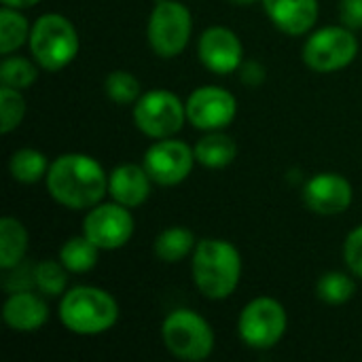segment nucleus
<instances>
[{
  "label": "nucleus",
  "mask_w": 362,
  "mask_h": 362,
  "mask_svg": "<svg viewBox=\"0 0 362 362\" xmlns=\"http://www.w3.org/2000/svg\"><path fill=\"white\" fill-rule=\"evenodd\" d=\"M47 191L64 208L89 210L108 193V174L102 163L83 153H66L51 161Z\"/></svg>",
  "instance_id": "1"
},
{
  "label": "nucleus",
  "mask_w": 362,
  "mask_h": 362,
  "mask_svg": "<svg viewBox=\"0 0 362 362\" xmlns=\"http://www.w3.org/2000/svg\"><path fill=\"white\" fill-rule=\"evenodd\" d=\"M193 282L197 291L212 301L231 297L242 278L240 250L221 238H206L197 242L191 261Z\"/></svg>",
  "instance_id": "2"
},
{
  "label": "nucleus",
  "mask_w": 362,
  "mask_h": 362,
  "mask_svg": "<svg viewBox=\"0 0 362 362\" xmlns=\"http://www.w3.org/2000/svg\"><path fill=\"white\" fill-rule=\"evenodd\" d=\"M59 322L74 335L93 337L119 322V303L98 286H74L62 295Z\"/></svg>",
  "instance_id": "3"
},
{
  "label": "nucleus",
  "mask_w": 362,
  "mask_h": 362,
  "mask_svg": "<svg viewBox=\"0 0 362 362\" xmlns=\"http://www.w3.org/2000/svg\"><path fill=\"white\" fill-rule=\"evenodd\" d=\"M30 53L34 62L49 72L64 70L78 53V34L72 21L59 13L40 15L30 30Z\"/></svg>",
  "instance_id": "4"
},
{
  "label": "nucleus",
  "mask_w": 362,
  "mask_h": 362,
  "mask_svg": "<svg viewBox=\"0 0 362 362\" xmlns=\"http://www.w3.org/2000/svg\"><path fill=\"white\" fill-rule=\"evenodd\" d=\"M165 350L178 361H206L214 350V331L210 322L193 310H174L161 325Z\"/></svg>",
  "instance_id": "5"
},
{
  "label": "nucleus",
  "mask_w": 362,
  "mask_h": 362,
  "mask_svg": "<svg viewBox=\"0 0 362 362\" xmlns=\"http://www.w3.org/2000/svg\"><path fill=\"white\" fill-rule=\"evenodd\" d=\"M193 32V17L189 6L178 0H159L151 11L146 23V40L153 53L163 59L180 55Z\"/></svg>",
  "instance_id": "6"
},
{
  "label": "nucleus",
  "mask_w": 362,
  "mask_h": 362,
  "mask_svg": "<svg viewBox=\"0 0 362 362\" xmlns=\"http://www.w3.org/2000/svg\"><path fill=\"white\" fill-rule=\"evenodd\" d=\"M185 121L187 104H182V100L168 89H151L134 104L136 127L153 140L172 138L182 129Z\"/></svg>",
  "instance_id": "7"
},
{
  "label": "nucleus",
  "mask_w": 362,
  "mask_h": 362,
  "mask_svg": "<svg viewBox=\"0 0 362 362\" xmlns=\"http://www.w3.org/2000/svg\"><path fill=\"white\" fill-rule=\"evenodd\" d=\"M288 327L286 310L272 297H257L242 310L238 318L240 339L255 350H269L284 337Z\"/></svg>",
  "instance_id": "8"
},
{
  "label": "nucleus",
  "mask_w": 362,
  "mask_h": 362,
  "mask_svg": "<svg viewBox=\"0 0 362 362\" xmlns=\"http://www.w3.org/2000/svg\"><path fill=\"white\" fill-rule=\"evenodd\" d=\"M358 55L354 30L346 25H329L316 30L303 45V62L316 72H337L350 66Z\"/></svg>",
  "instance_id": "9"
},
{
  "label": "nucleus",
  "mask_w": 362,
  "mask_h": 362,
  "mask_svg": "<svg viewBox=\"0 0 362 362\" xmlns=\"http://www.w3.org/2000/svg\"><path fill=\"white\" fill-rule=\"evenodd\" d=\"M195 161V151L187 142L176 138H163L146 148L142 165L155 185L176 187L189 178Z\"/></svg>",
  "instance_id": "10"
},
{
  "label": "nucleus",
  "mask_w": 362,
  "mask_h": 362,
  "mask_svg": "<svg viewBox=\"0 0 362 362\" xmlns=\"http://www.w3.org/2000/svg\"><path fill=\"white\" fill-rule=\"evenodd\" d=\"M136 223L129 208L110 202L89 208L83 221V235H87L100 250H119L134 235Z\"/></svg>",
  "instance_id": "11"
},
{
  "label": "nucleus",
  "mask_w": 362,
  "mask_h": 362,
  "mask_svg": "<svg viewBox=\"0 0 362 362\" xmlns=\"http://www.w3.org/2000/svg\"><path fill=\"white\" fill-rule=\"evenodd\" d=\"M238 115V100L218 85L197 87L187 100V121L204 132L225 129Z\"/></svg>",
  "instance_id": "12"
},
{
  "label": "nucleus",
  "mask_w": 362,
  "mask_h": 362,
  "mask_svg": "<svg viewBox=\"0 0 362 362\" xmlns=\"http://www.w3.org/2000/svg\"><path fill=\"white\" fill-rule=\"evenodd\" d=\"M197 57L210 72L231 74L240 70L244 62V47L233 30L225 25H212L197 40Z\"/></svg>",
  "instance_id": "13"
},
{
  "label": "nucleus",
  "mask_w": 362,
  "mask_h": 362,
  "mask_svg": "<svg viewBox=\"0 0 362 362\" xmlns=\"http://www.w3.org/2000/svg\"><path fill=\"white\" fill-rule=\"evenodd\" d=\"M352 185L346 176L335 172H322L312 176L303 187V202L314 214L335 216L350 208Z\"/></svg>",
  "instance_id": "14"
},
{
  "label": "nucleus",
  "mask_w": 362,
  "mask_h": 362,
  "mask_svg": "<svg viewBox=\"0 0 362 362\" xmlns=\"http://www.w3.org/2000/svg\"><path fill=\"white\" fill-rule=\"evenodd\" d=\"M2 320L15 333H36L49 320V305L40 295L28 291H15L2 305Z\"/></svg>",
  "instance_id": "15"
},
{
  "label": "nucleus",
  "mask_w": 362,
  "mask_h": 362,
  "mask_svg": "<svg viewBox=\"0 0 362 362\" xmlns=\"http://www.w3.org/2000/svg\"><path fill=\"white\" fill-rule=\"evenodd\" d=\"M272 23L291 36L310 32L318 21V0H261Z\"/></svg>",
  "instance_id": "16"
},
{
  "label": "nucleus",
  "mask_w": 362,
  "mask_h": 362,
  "mask_svg": "<svg viewBox=\"0 0 362 362\" xmlns=\"http://www.w3.org/2000/svg\"><path fill=\"white\" fill-rule=\"evenodd\" d=\"M151 185L153 178L148 176L144 165L123 163L108 174V195L112 197V202L129 210L142 206L148 199Z\"/></svg>",
  "instance_id": "17"
},
{
  "label": "nucleus",
  "mask_w": 362,
  "mask_h": 362,
  "mask_svg": "<svg viewBox=\"0 0 362 362\" xmlns=\"http://www.w3.org/2000/svg\"><path fill=\"white\" fill-rule=\"evenodd\" d=\"M193 151H195L197 163L204 168H210V170H223V168L231 165L233 159L238 157L235 140L229 134H225L223 129L206 132V136H202L197 140Z\"/></svg>",
  "instance_id": "18"
},
{
  "label": "nucleus",
  "mask_w": 362,
  "mask_h": 362,
  "mask_svg": "<svg viewBox=\"0 0 362 362\" xmlns=\"http://www.w3.org/2000/svg\"><path fill=\"white\" fill-rule=\"evenodd\" d=\"M28 252V231L13 216L0 218V269L8 272L23 263Z\"/></svg>",
  "instance_id": "19"
},
{
  "label": "nucleus",
  "mask_w": 362,
  "mask_h": 362,
  "mask_svg": "<svg viewBox=\"0 0 362 362\" xmlns=\"http://www.w3.org/2000/svg\"><path fill=\"white\" fill-rule=\"evenodd\" d=\"M197 242L193 231H189L187 227H170L163 229L157 240H155V255L159 261L163 263H180L185 257L193 255Z\"/></svg>",
  "instance_id": "20"
},
{
  "label": "nucleus",
  "mask_w": 362,
  "mask_h": 362,
  "mask_svg": "<svg viewBox=\"0 0 362 362\" xmlns=\"http://www.w3.org/2000/svg\"><path fill=\"white\" fill-rule=\"evenodd\" d=\"M100 248L87 238V235H76L64 242L59 248V261L70 274H87L98 265Z\"/></svg>",
  "instance_id": "21"
},
{
  "label": "nucleus",
  "mask_w": 362,
  "mask_h": 362,
  "mask_svg": "<svg viewBox=\"0 0 362 362\" xmlns=\"http://www.w3.org/2000/svg\"><path fill=\"white\" fill-rule=\"evenodd\" d=\"M49 165L47 157L36 148H19L8 159V172L21 185H34L47 178Z\"/></svg>",
  "instance_id": "22"
},
{
  "label": "nucleus",
  "mask_w": 362,
  "mask_h": 362,
  "mask_svg": "<svg viewBox=\"0 0 362 362\" xmlns=\"http://www.w3.org/2000/svg\"><path fill=\"white\" fill-rule=\"evenodd\" d=\"M30 23L19 8L2 6L0 11V53L11 55L30 38Z\"/></svg>",
  "instance_id": "23"
},
{
  "label": "nucleus",
  "mask_w": 362,
  "mask_h": 362,
  "mask_svg": "<svg viewBox=\"0 0 362 362\" xmlns=\"http://www.w3.org/2000/svg\"><path fill=\"white\" fill-rule=\"evenodd\" d=\"M68 269L62 261H38L34 265V286L45 297H59L66 293L68 286Z\"/></svg>",
  "instance_id": "24"
},
{
  "label": "nucleus",
  "mask_w": 362,
  "mask_h": 362,
  "mask_svg": "<svg viewBox=\"0 0 362 362\" xmlns=\"http://www.w3.org/2000/svg\"><path fill=\"white\" fill-rule=\"evenodd\" d=\"M38 68L28 57L19 55H4L0 64V85L13 89H28L36 83Z\"/></svg>",
  "instance_id": "25"
},
{
  "label": "nucleus",
  "mask_w": 362,
  "mask_h": 362,
  "mask_svg": "<svg viewBox=\"0 0 362 362\" xmlns=\"http://www.w3.org/2000/svg\"><path fill=\"white\" fill-rule=\"evenodd\" d=\"M354 291H356L354 280L348 274H344V272H329L316 284L318 299L329 303V305L348 303L354 297Z\"/></svg>",
  "instance_id": "26"
},
{
  "label": "nucleus",
  "mask_w": 362,
  "mask_h": 362,
  "mask_svg": "<svg viewBox=\"0 0 362 362\" xmlns=\"http://www.w3.org/2000/svg\"><path fill=\"white\" fill-rule=\"evenodd\" d=\"M104 91L115 104H123V106L136 104L138 98L142 95L140 81L127 70H112L104 81Z\"/></svg>",
  "instance_id": "27"
},
{
  "label": "nucleus",
  "mask_w": 362,
  "mask_h": 362,
  "mask_svg": "<svg viewBox=\"0 0 362 362\" xmlns=\"http://www.w3.org/2000/svg\"><path fill=\"white\" fill-rule=\"evenodd\" d=\"M25 117V100L21 89L0 85V134H11Z\"/></svg>",
  "instance_id": "28"
},
{
  "label": "nucleus",
  "mask_w": 362,
  "mask_h": 362,
  "mask_svg": "<svg viewBox=\"0 0 362 362\" xmlns=\"http://www.w3.org/2000/svg\"><path fill=\"white\" fill-rule=\"evenodd\" d=\"M344 259L352 276L362 278V225L352 229L344 244Z\"/></svg>",
  "instance_id": "29"
},
{
  "label": "nucleus",
  "mask_w": 362,
  "mask_h": 362,
  "mask_svg": "<svg viewBox=\"0 0 362 362\" xmlns=\"http://www.w3.org/2000/svg\"><path fill=\"white\" fill-rule=\"evenodd\" d=\"M339 19L350 30H362V0H339Z\"/></svg>",
  "instance_id": "30"
},
{
  "label": "nucleus",
  "mask_w": 362,
  "mask_h": 362,
  "mask_svg": "<svg viewBox=\"0 0 362 362\" xmlns=\"http://www.w3.org/2000/svg\"><path fill=\"white\" fill-rule=\"evenodd\" d=\"M265 74H267V72H265L263 64L257 62V59L242 62V66H240V78H242V83L248 85V87L261 85V83L265 81Z\"/></svg>",
  "instance_id": "31"
},
{
  "label": "nucleus",
  "mask_w": 362,
  "mask_h": 362,
  "mask_svg": "<svg viewBox=\"0 0 362 362\" xmlns=\"http://www.w3.org/2000/svg\"><path fill=\"white\" fill-rule=\"evenodd\" d=\"M40 0H2V4L4 6H13V8H30V6H34V4H38Z\"/></svg>",
  "instance_id": "32"
},
{
  "label": "nucleus",
  "mask_w": 362,
  "mask_h": 362,
  "mask_svg": "<svg viewBox=\"0 0 362 362\" xmlns=\"http://www.w3.org/2000/svg\"><path fill=\"white\" fill-rule=\"evenodd\" d=\"M229 2H233V4H238V6H248V4H252V2H257V0H229Z\"/></svg>",
  "instance_id": "33"
}]
</instances>
